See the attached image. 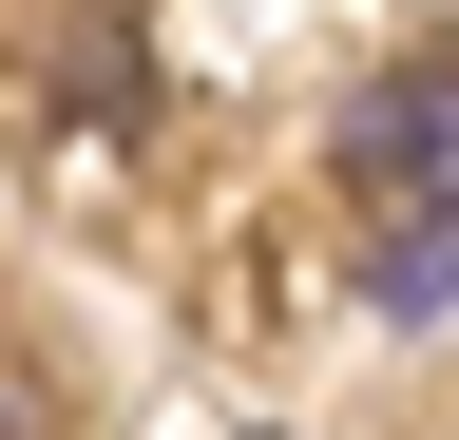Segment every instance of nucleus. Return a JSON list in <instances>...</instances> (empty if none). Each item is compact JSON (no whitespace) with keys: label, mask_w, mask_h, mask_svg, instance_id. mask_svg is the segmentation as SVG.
Masks as SVG:
<instances>
[{"label":"nucleus","mask_w":459,"mask_h":440,"mask_svg":"<svg viewBox=\"0 0 459 440\" xmlns=\"http://www.w3.org/2000/svg\"><path fill=\"white\" fill-rule=\"evenodd\" d=\"M0 440H57V402H39V364H0Z\"/></svg>","instance_id":"obj_4"},{"label":"nucleus","mask_w":459,"mask_h":440,"mask_svg":"<svg viewBox=\"0 0 459 440\" xmlns=\"http://www.w3.org/2000/svg\"><path fill=\"white\" fill-rule=\"evenodd\" d=\"M344 192L383 211H459V77L421 58V77H364V116H344Z\"/></svg>","instance_id":"obj_1"},{"label":"nucleus","mask_w":459,"mask_h":440,"mask_svg":"<svg viewBox=\"0 0 459 440\" xmlns=\"http://www.w3.org/2000/svg\"><path fill=\"white\" fill-rule=\"evenodd\" d=\"M383 306H402V325H440V306H459V211H402V249H383Z\"/></svg>","instance_id":"obj_2"},{"label":"nucleus","mask_w":459,"mask_h":440,"mask_svg":"<svg viewBox=\"0 0 459 440\" xmlns=\"http://www.w3.org/2000/svg\"><path fill=\"white\" fill-rule=\"evenodd\" d=\"M57 116H134V20H77V39H57Z\"/></svg>","instance_id":"obj_3"}]
</instances>
